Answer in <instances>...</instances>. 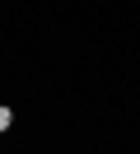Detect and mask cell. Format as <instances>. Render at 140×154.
<instances>
[{
  "instance_id": "cell-1",
  "label": "cell",
  "mask_w": 140,
  "mask_h": 154,
  "mask_svg": "<svg viewBox=\"0 0 140 154\" xmlns=\"http://www.w3.org/2000/svg\"><path fill=\"white\" fill-rule=\"evenodd\" d=\"M9 126H14V107H9V103H0V135H5Z\"/></svg>"
}]
</instances>
